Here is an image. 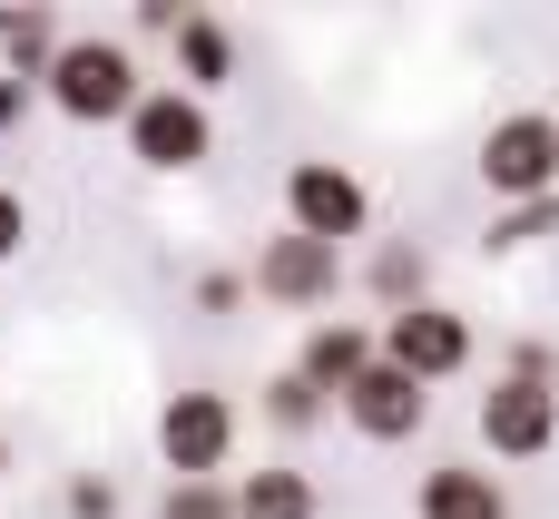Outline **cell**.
I'll return each mask as SVG.
<instances>
[{"label": "cell", "mask_w": 559, "mask_h": 519, "mask_svg": "<svg viewBox=\"0 0 559 519\" xmlns=\"http://www.w3.org/2000/svg\"><path fill=\"white\" fill-rule=\"evenodd\" d=\"M373 334H383V363L413 373V383H452V373H472V314L442 304V294L413 304V314H383Z\"/></svg>", "instance_id": "8"}, {"label": "cell", "mask_w": 559, "mask_h": 519, "mask_svg": "<svg viewBox=\"0 0 559 519\" xmlns=\"http://www.w3.org/2000/svg\"><path fill=\"white\" fill-rule=\"evenodd\" d=\"M59 39H69V29H59V20H49L39 0L0 10V59H10V79H29V88H39V69L59 59Z\"/></svg>", "instance_id": "14"}, {"label": "cell", "mask_w": 559, "mask_h": 519, "mask_svg": "<svg viewBox=\"0 0 559 519\" xmlns=\"http://www.w3.org/2000/svg\"><path fill=\"white\" fill-rule=\"evenodd\" d=\"M472 167H481V196H491V206H540V196H559V118L550 108L491 118Z\"/></svg>", "instance_id": "2"}, {"label": "cell", "mask_w": 559, "mask_h": 519, "mask_svg": "<svg viewBox=\"0 0 559 519\" xmlns=\"http://www.w3.org/2000/svg\"><path fill=\"white\" fill-rule=\"evenodd\" d=\"M255 412H265V422H275V432H285V442H305V432H314V422H324V412H334V402H324V393H314V383H305V373H295V363H285V373H275V383H265V393H255Z\"/></svg>", "instance_id": "16"}, {"label": "cell", "mask_w": 559, "mask_h": 519, "mask_svg": "<svg viewBox=\"0 0 559 519\" xmlns=\"http://www.w3.org/2000/svg\"><path fill=\"white\" fill-rule=\"evenodd\" d=\"M20 255H29V196L0 186V265H20Z\"/></svg>", "instance_id": "20"}, {"label": "cell", "mask_w": 559, "mask_h": 519, "mask_svg": "<svg viewBox=\"0 0 559 519\" xmlns=\"http://www.w3.org/2000/svg\"><path fill=\"white\" fill-rule=\"evenodd\" d=\"M59 519H118V481H69L59 491Z\"/></svg>", "instance_id": "19"}, {"label": "cell", "mask_w": 559, "mask_h": 519, "mask_svg": "<svg viewBox=\"0 0 559 519\" xmlns=\"http://www.w3.org/2000/svg\"><path fill=\"white\" fill-rule=\"evenodd\" d=\"M364 442H413L423 422H432V383H413V373H393V363H373L344 402H334Z\"/></svg>", "instance_id": "10"}, {"label": "cell", "mask_w": 559, "mask_h": 519, "mask_svg": "<svg viewBox=\"0 0 559 519\" xmlns=\"http://www.w3.org/2000/svg\"><path fill=\"white\" fill-rule=\"evenodd\" d=\"M550 226H559V196H540V206H491V236H481V245H491V255H521V245H540Z\"/></svg>", "instance_id": "17"}, {"label": "cell", "mask_w": 559, "mask_h": 519, "mask_svg": "<svg viewBox=\"0 0 559 519\" xmlns=\"http://www.w3.org/2000/svg\"><path fill=\"white\" fill-rule=\"evenodd\" d=\"M177 20H187L177 0H138V29H147V39H177Z\"/></svg>", "instance_id": "23"}, {"label": "cell", "mask_w": 559, "mask_h": 519, "mask_svg": "<svg viewBox=\"0 0 559 519\" xmlns=\"http://www.w3.org/2000/svg\"><path fill=\"white\" fill-rule=\"evenodd\" d=\"M285 226L314 236V245H354L373 226V186L344 167V157H295L285 167Z\"/></svg>", "instance_id": "5"}, {"label": "cell", "mask_w": 559, "mask_h": 519, "mask_svg": "<svg viewBox=\"0 0 559 519\" xmlns=\"http://www.w3.org/2000/svg\"><path fill=\"white\" fill-rule=\"evenodd\" d=\"M373 363H383V334H373V324H344V314L305 324V343H295V373H305L324 402H344V393H354Z\"/></svg>", "instance_id": "9"}, {"label": "cell", "mask_w": 559, "mask_h": 519, "mask_svg": "<svg viewBox=\"0 0 559 519\" xmlns=\"http://www.w3.org/2000/svg\"><path fill=\"white\" fill-rule=\"evenodd\" d=\"M413 519H511V491L481 461H432L413 481Z\"/></svg>", "instance_id": "11"}, {"label": "cell", "mask_w": 559, "mask_h": 519, "mask_svg": "<svg viewBox=\"0 0 559 519\" xmlns=\"http://www.w3.org/2000/svg\"><path fill=\"white\" fill-rule=\"evenodd\" d=\"M167 49H177V88H187V98H216V88L236 79V29L206 20V10H187Z\"/></svg>", "instance_id": "12"}, {"label": "cell", "mask_w": 559, "mask_h": 519, "mask_svg": "<svg viewBox=\"0 0 559 519\" xmlns=\"http://www.w3.org/2000/svg\"><path fill=\"white\" fill-rule=\"evenodd\" d=\"M157 519H236V491L226 481H167Z\"/></svg>", "instance_id": "18"}, {"label": "cell", "mask_w": 559, "mask_h": 519, "mask_svg": "<svg viewBox=\"0 0 559 519\" xmlns=\"http://www.w3.org/2000/svg\"><path fill=\"white\" fill-rule=\"evenodd\" d=\"M236 519H324V491H314V471L265 461V471L236 481Z\"/></svg>", "instance_id": "13"}, {"label": "cell", "mask_w": 559, "mask_h": 519, "mask_svg": "<svg viewBox=\"0 0 559 519\" xmlns=\"http://www.w3.org/2000/svg\"><path fill=\"white\" fill-rule=\"evenodd\" d=\"M364 285L383 294V314H413V304H432V265H423V245H383Z\"/></svg>", "instance_id": "15"}, {"label": "cell", "mask_w": 559, "mask_h": 519, "mask_svg": "<svg viewBox=\"0 0 559 519\" xmlns=\"http://www.w3.org/2000/svg\"><path fill=\"white\" fill-rule=\"evenodd\" d=\"M147 88H157V79L138 69L128 39H59V59L39 69V98H49L69 128H128Z\"/></svg>", "instance_id": "1"}, {"label": "cell", "mask_w": 559, "mask_h": 519, "mask_svg": "<svg viewBox=\"0 0 559 519\" xmlns=\"http://www.w3.org/2000/svg\"><path fill=\"white\" fill-rule=\"evenodd\" d=\"M472 422H481V451L491 461H540L559 442V383H540V373H491V393L472 402Z\"/></svg>", "instance_id": "6"}, {"label": "cell", "mask_w": 559, "mask_h": 519, "mask_svg": "<svg viewBox=\"0 0 559 519\" xmlns=\"http://www.w3.org/2000/svg\"><path fill=\"white\" fill-rule=\"evenodd\" d=\"M246 285H255V304H285V314H324L334 294H344V245H314V236H265L255 245V265H246Z\"/></svg>", "instance_id": "7"}, {"label": "cell", "mask_w": 559, "mask_h": 519, "mask_svg": "<svg viewBox=\"0 0 559 519\" xmlns=\"http://www.w3.org/2000/svg\"><path fill=\"white\" fill-rule=\"evenodd\" d=\"M29 98H39V88H29V79H10V69H0V137H10V128H20V118H29Z\"/></svg>", "instance_id": "22"}, {"label": "cell", "mask_w": 559, "mask_h": 519, "mask_svg": "<svg viewBox=\"0 0 559 519\" xmlns=\"http://www.w3.org/2000/svg\"><path fill=\"white\" fill-rule=\"evenodd\" d=\"M246 294H255V285H246V275H226V265H216V275H197V304H206V314H236Z\"/></svg>", "instance_id": "21"}, {"label": "cell", "mask_w": 559, "mask_h": 519, "mask_svg": "<svg viewBox=\"0 0 559 519\" xmlns=\"http://www.w3.org/2000/svg\"><path fill=\"white\" fill-rule=\"evenodd\" d=\"M236 402L216 393V383H187V393H167L157 402V461H167V481H216L226 461H236Z\"/></svg>", "instance_id": "3"}, {"label": "cell", "mask_w": 559, "mask_h": 519, "mask_svg": "<svg viewBox=\"0 0 559 519\" xmlns=\"http://www.w3.org/2000/svg\"><path fill=\"white\" fill-rule=\"evenodd\" d=\"M0 471H10V432H0Z\"/></svg>", "instance_id": "24"}, {"label": "cell", "mask_w": 559, "mask_h": 519, "mask_svg": "<svg viewBox=\"0 0 559 519\" xmlns=\"http://www.w3.org/2000/svg\"><path fill=\"white\" fill-rule=\"evenodd\" d=\"M128 157H138L147 177H187V167H206V157H216V118H206V98H187L177 79H157V88L138 98V118H128Z\"/></svg>", "instance_id": "4"}]
</instances>
